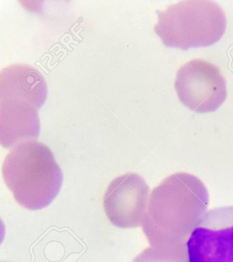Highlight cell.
Returning <instances> with one entry per match:
<instances>
[{
    "mask_svg": "<svg viewBox=\"0 0 233 262\" xmlns=\"http://www.w3.org/2000/svg\"><path fill=\"white\" fill-rule=\"evenodd\" d=\"M186 247L189 262H233V206L204 214Z\"/></svg>",
    "mask_w": 233,
    "mask_h": 262,
    "instance_id": "cell-4",
    "label": "cell"
},
{
    "mask_svg": "<svg viewBox=\"0 0 233 262\" xmlns=\"http://www.w3.org/2000/svg\"><path fill=\"white\" fill-rule=\"evenodd\" d=\"M2 173L16 202L31 210L48 206L63 182L62 171L54 154L36 140L15 145L5 158Z\"/></svg>",
    "mask_w": 233,
    "mask_h": 262,
    "instance_id": "cell-1",
    "label": "cell"
},
{
    "mask_svg": "<svg viewBox=\"0 0 233 262\" xmlns=\"http://www.w3.org/2000/svg\"><path fill=\"white\" fill-rule=\"evenodd\" d=\"M47 96L46 79L32 66L13 63L0 72V99L19 100L38 110L44 105Z\"/></svg>",
    "mask_w": 233,
    "mask_h": 262,
    "instance_id": "cell-6",
    "label": "cell"
},
{
    "mask_svg": "<svg viewBox=\"0 0 233 262\" xmlns=\"http://www.w3.org/2000/svg\"><path fill=\"white\" fill-rule=\"evenodd\" d=\"M154 31L165 45L187 49L209 46L224 35L226 18L218 4L209 0H187L157 10Z\"/></svg>",
    "mask_w": 233,
    "mask_h": 262,
    "instance_id": "cell-2",
    "label": "cell"
},
{
    "mask_svg": "<svg viewBox=\"0 0 233 262\" xmlns=\"http://www.w3.org/2000/svg\"><path fill=\"white\" fill-rule=\"evenodd\" d=\"M149 188L136 173L115 178L103 196V207L110 223L119 228L140 226L146 210Z\"/></svg>",
    "mask_w": 233,
    "mask_h": 262,
    "instance_id": "cell-5",
    "label": "cell"
},
{
    "mask_svg": "<svg viewBox=\"0 0 233 262\" xmlns=\"http://www.w3.org/2000/svg\"><path fill=\"white\" fill-rule=\"evenodd\" d=\"M175 90L180 101L198 114L215 112L227 96L226 81L218 68L202 59H193L178 70Z\"/></svg>",
    "mask_w": 233,
    "mask_h": 262,
    "instance_id": "cell-3",
    "label": "cell"
},
{
    "mask_svg": "<svg viewBox=\"0 0 233 262\" xmlns=\"http://www.w3.org/2000/svg\"><path fill=\"white\" fill-rule=\"evenodd\" d=\"M38 108L13 99L0 101V143L6 149L13 148L23 141L36 140L40 124Z\"/></svg>",
    "mask_w": 233,
    "mask_h": 262,
    "instance_id": "cell-7",
    "label": "cell"
},
{
    "mask_svg": "<svg viewBox=\"0 0 233 262\" xmlns=\"http://www.w3.org/2000/svg\"><path fill=\"white\" fill-rule=\"evenodd\" d=\"M133 262H189L187 253L170 251L165 249L147 248L135 257Z\"/></svg>",
    "mask_w": 233,
    "mask_h": 262,
    "instance_id": "cell-8",
    "label": "cell"
}]
</instances>
